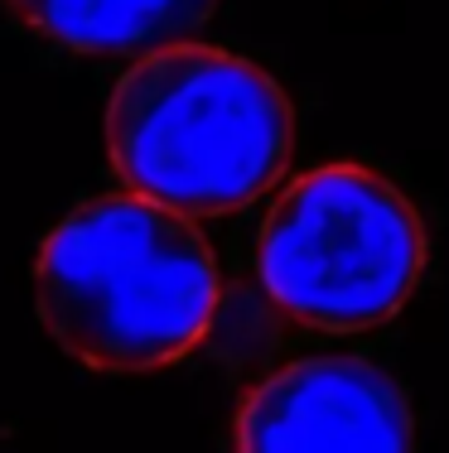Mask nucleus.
Instances as JSON below:
<instances>
[{
	"mask_svg": "<svg viewBox=\"0 0 449 453\" xmlns=\"http://www.w3.org/2000/svg\"><path fill=\"white\" fill-rule=\"evenodd\" d=\"M39 319L97 372H155L198 348L218 314V261L194 218L112 193L73 208L35 261Z\"/></svg>",
	"mask_w": 449,
	"mask_h": 453,
	"instance_id": "f257e3e1",
	"label": "nucleus"
},
{
	"mask_svg": "<svg viewBox=\"0 0 449 453\" xmlns=\"http://www.w3.org/2000/svg\"><path fill=\"white\" fill-rule=\"evenodd\" d=\"M295 116L281 82L208 44L141 53L106 106V150L121 183L179 218L247 208L281 179Z\"/></svg>",
	"mask_w": 449,
	"mask_h": 453,
	"instance_id": "f03ea898",
	"label": "nucleus"
},
{
	"mask_svg": "<svg viewBox=\"0 0 449 453\" xmlns=\"http://www.w3.org/2000/svg\"><path fill=\"white\" fill-rule=\"evenodd\" d=\"M425 251L421 212L387 174L324 165L271 203L256 236V280L285 319L362 333L401 314Z\"/></svg>",
	"mask_w": 449,
	"mask_h": 453,
	"instance_id": "7ed1b4c3",
	"label": "nucleus"
},
{
	"mask_svg": "<svg viewBox=\"0 0 449 453\" xmlns=\"http://www.w3.org/2000/svg\"><path fill=\"white\" fill-rule=\"evenodd\" d=\"M237 453H415L401 381L362 357L290 362L242 401Z\"/></svg>",
	"mask_w": 449,
	"mask_h": 453,
	"instance_id": "20e7f679",
	"label": "nucleus"
},
{
	"mask_svg": "<svg viewBox=\"0 0 449 453\" xmlns=\"http://www.w3.org/2000/svg\"><path fill=\"white\" fill-rule=\"evenodd\" d=\"M29 35L73 53H150L179 44L218 0H5Z\"/></svg>",
	"mask_w": 449,
	"mask_h": 453,
	"instance_id": "39448f33",
	"label": "nucleus"
}]
</instances>
